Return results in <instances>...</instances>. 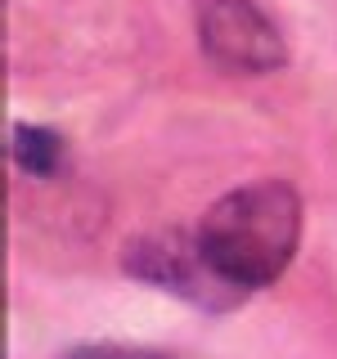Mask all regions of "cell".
I'll use <instances>...</instances> for the list:
<instances>
[{"instance_id": "cell-4", "label": "cell", "mask_w": 337, "mask_h": 359, "mask_svg": "<svg viewBox=\"0 0 337 359\" xmlns=\"http://www.w3.org/2000/svg\"><path fill=\"white\" fill-rule=\"evenodd\" d=\"M14 162L32 175H54L63 162V140L45 126H18L14 135Z\"/></svg>"}, {"instance_id": "cell-5", "label": "cell", "mask_w": 337, "mask_h": 359, "mask_svg": "<svg viewBox=\"0 0 337 359\" xmlns=\"http://www.w3.org/2000/svg\"><path fill=\"white\" fill-rule=\"evenodd\" d=\"M63 359H171V355H157V351H135V346H77Z\"/></svg>"}, {"instance_id": "cell-2", "label": "cell", "mask_w": 337, "mask_h": 359, "mask_svg": "<svg viewBox=\"0 0 337 359\" xmlns=\"http://www.w3.org/2000/svg\"><path fill=\"white\" fill-rule=\"evenodd\" d=\"M126 269L135 278L153 287H166L176 297L194 301V306L207 310H225V306H239L243 292H234L216 269L207 265L198 247V233H153V238H140L126 247Z\"/></svg>"}, {"instance_id": "cell-3", "label": "cell", "mask_w": 337, "mask_h": 359, "mask_svg": "<svg viewBox=\"0 0 337 359\" xmlns=\"http://www.w3.org/2000/svg\"><path fill=\"white\" fill-rule=\"evenodd\" d=\"M198 41L225 72H275L284 63V36L252 0H202L198 5Z\"/></svg>"}, {"instance_id": "cell-1", "label": "cell", "mask_w": 337, "mask_h": 359, "mask_svg": "<svg viewBox=\"0 0 337 359\" xmlns=\"http://www.w3.org/2000/svg\"><path fill=\"white\" fill-rule=\"evenodd\" d=\"M194 233L207 265L247 297L288 269L301 238V198L288 180H256L225 194Z\"/></svg>"}]
</instances>
